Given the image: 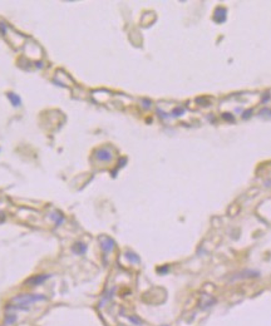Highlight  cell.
Listing matches in <instances>:
<instances>
[{
	"instance_id": "1",
	"label": "cell",
	"mask_w": 271,
	"mask_h": 326,
	"mask_svg": "<svg viewBox=\"0 0 271 326\" xmlns=\"http://www.w3.org/2000/svg\"><path fill=\"white\" fill-rule=\"evenodd\" d=\"M44 299H45V297H43V296H37V295H33V296H26V295H24V296H19V297L14 299V301L18 302V304H20L21 306H26V305H30V304L38 301V300H44Z\"/></svg>"
},
{
	"instance_id": "2",
	"label": "cell",
	"mask_w": 271,
	"mask_h": 326,
	"mask_svg": "<svg viewBox=\"0 0 271 326\" xmlns=\"http://www.w3.org/2000/svg\"><path fill=\"white\" fill-rule=\"evenodd\" d=\"M113 247H114L113 240H111V238H103V241H102V248H103L106 252H111V251L113 250Z\"/></svg>"
},
{
	"instance_id": "3",
	"label": "cell",
	"mask_w": 271,
	"mask_h": 326,
	"mask_svg": "<svg viewBox=\"0 0 271 326\" xmlns=\"http://www.w3.org/2000/svg\"><path fill=\"white\" fill-rule=\"evenodd\" d=\"M98 158H101V159H104V161H108V159H111V153L108 152V151H101L99 153H98Z\"/></svg>"
},
{
	"instance_id": "4",
	"label": "cell",
	"mask_w": 271,
	"mask_h": 326,
	"mask_svg": "<svg viewBox=\"0 0 271 326\" xmlns=\"http://www.w3.org/2000/svg\"><path fill=\"white\" fill-rule=\"evenodd\" d=\"M127 257L132 261V262H134V264H138L139 262V257H137L134 253H131V252H127Z\"/></svg>"
},
{
	"instance_id": "5",
	"label": "cell",
	"mask_w": 271,
	"mask_h": 326,
	"mask_svg": "<svg viewBox=\"0 0 271 326\" xmlns=\"http://www.w3.org/2000/svg\"><path fill=\"white\" fill-rule=\"evenodd\" d=\"M129 321L131 322H133V324H136V325H141V320L139 319H137V317H129Z\"/></svg>"
},
{
	"instance_id": "6",
	"label": "cell",
	"mask_w": 271,
	"mask_h": 326,
	"mask_svg": "<svg viewBox=\"0 0 271 326\" xmlns=\"http://www.w3.org/2000/svg\"><path fill=\"white\" fill-rule=\"evenodd\" d=\"M163 326H168V325H163Z\"/></svg>"
}]
</instances>
